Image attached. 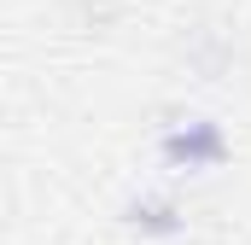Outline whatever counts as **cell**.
<instances>
[{"label": "cell", "mask_w": 251, "mask_h": 245, "mask_svg": "<svg viewBox=\"0 0 251 245\" xmlns=\"http://www.w3.org/2000/svg\"><path fill=\"white\" fill-rule=\"evenodd\" d=\"M158 158H164L170 170H181V175L222 170V164H228V134H222V122H210V117H187V122H176V128L158 140Z\"/></svg>", "instance_id": "6da1fadb"}, {"label": "cell", "mask_w": 251, "mask_h": 245, "mask_svg": "<svg viewBox=\"0 0 251 245\" xmlns=\"http://www.w3.org/2000/svg\"><path fill=\"white\" fill-rule=\"evenodd\" d=\"M123 222L140 234V240H176V234L187 228L181 204L164 198V193H140V198H128V204H123Z\"/></svg>", "instance_id": "7a4b0ae2"}]
</instances>
